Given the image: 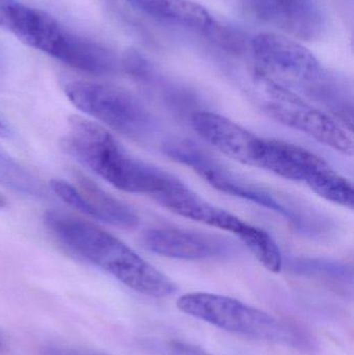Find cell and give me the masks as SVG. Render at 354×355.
Here are the masks:
<instances>
[{
    "label": "cell",
    "instance_id": "cell-1",
    "mask_svg": "<svg viewBox=\"0 0 354 355\" xmlns=\"http://www.w3.org/2000/svg\"><path fill=\"white\" fill-rule=\"evenodd\" d=\"M46 227L69 252L143 295L163 298L177 286L132 248L97 225L66 213H46Z\"/></svg>",
    "mask_w": 354,
    "mask_h": 355
},
{
    "label": "cell",
    "instance_id": "cell-2",
    "mask_svg": "<svg viewBox=\"0 0 354 355\" xmlns=\"http://www.w3.org/2000/svg\"><path fill=\"white\" fill-rule=\"evenodd\" d=\"M62 146L71 157L123 191L154 198L179 181L127 153L108 131L87 119H71Z\"/></svg>",
    "mask_w": 354,
    "mask_h": 355
},
{
    "label": "cell",
    "instance_id": "cell-3",
    "mask_svg": "<svg viewBox=\"0 0 354 355\" xmlns=\"http://www.w3.org/2000/svg\"><path fill=\"white\" fill-rule=\"evenodd\" d=\"M10 33L26 45L82 72L110 75L120 67L112 50L69 31L53 17L23 3L17 10Z\"/></svg>",
    "mask_w": 354,
    "mask_h": 355
},
{
    "label": "cell",
    "instance_id": "cell-4",
    "mask_svg": "<svg viewBox=\"0 0 354 355\" xmlns=\"http://www.w3.org/2000/svg\"><path fill=\"white\" fill-rule=\"evenodd\" d=\"M177 306L184 314L229 333L289 346L301 342L294 329L276 317L228 296L195 292L181 296Z\"/></svg>",
    "mask_w": 354,
    "mask_h": 355
},
{
    "label": "cell",
    "instance_id": "cell-5",
    "mask_svg": "<svg viewBox=\"0 0 354 355\" xmlns=\"http://www.w3.org/2000/svg\"><path fill=\"white\" fill-rule=\"evenodd\" d=\"M253 81L256 103L268 116L344 155H353V139L326 112L260 70Z\"/></svg>",
    "mask_w": 354,
    "mask_h": 355
},
{
    "label": "cell",
    "instance_id": "cell-6",
    "mask_svg": "<svg viewBox=\"0 0 354 355\" xmlns=\"http://www.w3.org/2000/svg\"><path fill=\"white\" fill-rule=\"evenodd\" d=\"M64 92L75 107L132 141L148 143L157 132L153 114L126 89L91 81L71 80L64 83Z\"/></svg>",
    "mask_w": 354,
    "mask_h": 355
},
{
    "label": "cell",
    "instance_id": "cell-7",
    "mask_svg": "<svg viewBox=\"0 0 354 355\" xmlns=\"http://www.w3.org/2000/svg\"><path fill=\"white\" fill-rule=\"evenodd\" d=\"M260 168L301 182L328 202L353 210V184L326 160L312 152L284 141L264 139Z\"/></svg>",
    "mask_w": 354,
    "mask_h": 355
},
{
    "label": "cell",
    "instance_id": "cell-8",
    "mask_svg": "<svg viewBox=\"0 0 354 355\" xmlns=\"http://www.w3.org/2000/svg\"><path fill=\"white\" fill-rule=\"evenodd\" d=\"M249 48L261 72L285 87H299L309 97L328 74L309 49L285 35L260 33Z\"/></svg>",
    "mask_w": 354,
    "mask_h": 355
},
{
    "label": "cell",
    "instance_id": "cell-9",
    "mask_svg": "<svg viewBox=\"0 0 354 355\" xmlns=\"http://www.w3.org/2000/svg\"><path fill=\"white\" fill-rule=\"evenodd\" d=\"M162 151L177 162L193 168L220 191L265 207L290 220H299L295 213L272 192L233 174L195 144L188 141H170L163 146Z\"/></svg>",
    "mask_w": 354,
    "mask_h": 355
},
{
    "label": "cell",
    "instance_id": "cell-10",
    "mask_svg": "<svg viewBox=\"0 0 354 355\" xmlns=\"http://www.w3.org/2000/svg\"><path fill=\"white\" fill-rule=\"evenodd\" d=\"M150 252L178 260H208L222 258L236 252L231 240L214 234L178 227H154L141 237Z\"/></svg>",
    "mask_w": 354,
    "mask_h": 355
},
{
    "label": "cell",
    "instance_id": "cell-11",
    "mask_svg": "<svg viewBox=\"0 0 354 355\" xmlns=\"http://www.w3.org/2000/svg\"><path fill=\"white\" fill-rule=\"evenodd\" d=\"M191 125L204 141L227 157L259 168L264 139L215 112H193Z\"/></svg>",
    "mask_w": 354,
    "mask_h": 355
},
{
    "label": "cell",
    "instance_id": "cell-12",
    "mask_svg": "<svg viewBox=\"0 0 354 355\" xmlns=\"http://www.w3.org/2000/svg\"><path fill=\"white\" fill-rule=\"evenodd\" d=\"M50 187L69 206L91 218L122 229H131L139 223V216L128 205L87 180L74 185L54 179L50 182Z\"/></svg>",
    "mask_w": 354,
    "mask_h": 355
},
{
    "label": "cell",
    "instance_id": "cell-13",
    "mask_svg": "<svg viewBox=\"0 0 354 355\" xmlns=\"http://www.w3.org/2000/svg\"><path fill=\"white\" fill-rule=\"evenodd\" d=\"M259 18L303 40L321 35L324 18L317 0H251Z\"/></svg>",
    "mask_w": 354,
    "mask_h": 355
},
{
    "label": "cell",
    "instance_id": "cell-14",
    "mask_svg": "<svg viewBox=\"0 0 354 355\" xmlns=\"http://www.w3.org/2000/svg\"><path fill=\"white\" fill-rule=\"evenodd\" d=\"M153 200L170 212L209 227L230 232L235 236L245 225V221L241 220L232 213L222 210L204 200L199 194L189 189L182 181L164 190Z\"/></svg>",
    "mask_w": 354,
    "mask_h": 355
},
{
    "label": "cell",
    "instance_id": "cell-15",
    "mask_svg": "<svg viewBox=\"0 0 354 355\" xmlns=\"http://www.w3.org/2000/svg\"><path fill=\"white\" fill-rule=\"evenodd\" d=\"M132 6L157 20L206 35L215 23L211 14L193 0H135Z\"/></svg>",
    "mask_w": 354,
    "mask_h": 355
},
{
    "label": "cell",
    "instance_id": "cell-16",
    "mask_svg": "<svg viewBox=\"0 0 354 355\" xmlns=\"http://www.w3.org/2000/svg\"><path fill=\"white\" fill-rule=\"evenodd\" d=\"M236 236L267 270L274 273L281 272L283 267L282 252L267 232L245 223Z\"/></svg>",
    "mask_w": 354,
    "mask_h": 355
},
{
    "label": "cell",
    "instance_id": "cell-17",
    "mask_svg": "<svg viewBox=\"0 0 354 355\" xmlns=\"http://www.w3.org/2000/svg\"><path fill=\"white\" fill-rule=\"evenodd\" d=\"M0 184L17 193L30 198H37L44 193L39 180L2 152H0Z\"/></svg>",
    "mask_w": 354,
    "mask_h": 355
},
{
    "label": "cell",
    "instance_id": "cell-18",
    "mask_svg": "<svg viewBox=\"0 0 354 355\" xmlns=\"http://www.w3.org/2000/svg\"><path fill=\"white\" fill-rule=\"evenodd\" d=\"M161 355H214L186 342L170 341L162 347Z\"/></svg>",
    "mask_w": 354,
    "mask_h": 355
},
{
    "label": "cell",
    "instance_id": "cell-19",
    "mask_svg": "<svg viewBox=\"0 0 354 355\" xmlns=\"http://www.w3.org/2000/svg\"><path fill=\"white\" fill-rule=\"evenodd\" d=\"M21 2L17 0H0V27L10 31L15 15Z\"/></svg>",
    "mask_w": 354,
    "mask_h": 355
},
{
    "label": "cell",
    "instance_id": "cell-20",
    "mask_svg": "<svg viewBox=\"0 0 354 355\" xmlns=\"http://www.w3.org/2000/svg\"><path fill=\"white\" fill-rule=\"evenodd\" d=\"M46 355H108L100 352H87V350L70 349V348H52L46 352Z\"/></svg>",
    "mask_w": 354,
    "mask_h": 355
},
{
    "label": "cell",
    "instance_id": "cell-21",
    "mask_svg": "<svg viewBox=\"0 0 354 355\" xmlns=\"http://www.w3.org/2000/svg\"><path fill=\"white\" fill-rule=\"evenodd\" d=\"M8 135H10V130L8 126L0 120V137H8Z\"/></svg>",
    "mask_w": 354,
    "mask_h": 355
},
{
    "label": "cell",
    "instance_id": "cell-22",
    "mask_svg": "<svg viewBox=\"0 0 354 355\" xmlns=\"http://www.w3.org/2000/svg\"><path fill=\"white\" fill-rule=\"evenodd\" d=\"M3 205H4L3 198H2L1 196H0V207L3 206Z\"/></svg>",
    "mask_w": 354,
    "mask_h": 355
},
{
    "label": "cell",
    "instance_id": "cell-23",
    "mask_svg": "<svg viewBox=\"0 0 354 355\" xmlns=\"http://www.w3.org/2000/svg\"><path fill=\"white\" fill-rule=\"evenodd\" d=\"M3 344H2V342L0 341V352H2V350H3Z\"/></svg>",
    "mask_w": 354,
    "mask_h": 355
},
{
    "label": "cell",
    "instance_id": "cell-24",
    "mask_svg": "<svg viewBox=\"0 0 354 355\" xmlns=\"http://www.w3.org/2000/svg\"><path fill=\"white\" fill-rule=\"evenodd\" d=\"M129 2H130L131 4H133V2L135 1V0H128Z\"/></svg>",
    "mask_w": 354,
    "mask_h": 355
}]
</instances>
